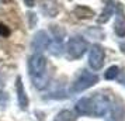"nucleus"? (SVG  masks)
<instances>
[{"mask_svg": "<svg viewBox=\"0 0 125 121\" xmlns=\"http://www.w3.org/2000/svg\"><path fill=\"white\" fill-rule=\"evenodd\" d=\"M97 82H98V76L96 73H91L87 69H83V70H80L77 77L72 83L70 90L73 93H82V92H84V90H87V89L93 87Z\"/></svg>", "mask_w": 125, "mask_h": 121, "instance_id": "f257e3e1", "label": "nucleus"}, {"mask_svg": "<svg viewBox=\"0 0 125 121\" xmlns=\"http://www.w3.org/2000/svg\"><path fill=\"white\" fill-rule=\"evenodd\" d=\"M66 54H68V58L70 61H76L84 55L87 49H89V44L84 38H82L79 35H74L70 40L68 41V45H66Z\"/></svg>", "mask_w": 125, "mask_h": 121, "instance_id": "f03ea898", "label": "nucleus"}, {"mask_svg": "<svg viewBox=\"0 0 125 121\" xmlns=\"http://www.w3.org/2000/svg\"><path fill=\"white\" fill-rule=\"evenodd\" d=\"M90 106H91V115H96V117H104L111 107L108 97L101 94V93H97L93 97H90Z\"/></svg>", "mask_w": 125, "mask_h": 121, "instance_id": "7ed1b4c3", "label": "nucleus"}, {"mask_svg": "<svg viewBox=\"0 0 125 121\" xmlns=\"http://www.w3.org/2000/svg\"><path fill=\"white\" fill-rule=\"evenodd\" d=\"M28 72L31 77H38L46 73V59L44 55L37 54L31 55L28 59Z\"/></svg>", "mask_w": 125, "mask_h": 121, "instance_id": "20e7f679", "label": "nucleus"}, {"mask_svg": "<svg viewBox=\"0 0 125 121\" xmlns=\"http://www.w3.org/2000/svg\"><path fill=\"white\" fill-rule=\"evenodd\" d=\"M104 59H105V51L101 45H93L89 52V65L93 70H100L104 65Z\"/></svg>", "mask_w": 125, "mask_h": 121, "instance_id": "39448f33", "label": "nucleus"}, {"mask_svg": "<svg viewBox=\"0 0 125 121\" xmlns=\"http://www.w3.org/2000/svg\"><path fill=\"white\" fill-rule=\"evenodd\" d=\"M49 44H51V38L49 35L46 34V31H37L34 35V38L31 41V48L34 49L37 54H40L42 51H46L49 48Z\"/></svg>", "mask_w": 125, "mask_h": 121, "instance_id": "423d86ee", "label": "nucleus"}, {"mask_svg": "<svg viewBox=\"0 0 125 121\" xmlns=\"http://www.w3.org/2000/svg\"><path fill=\"white\" fill-rule=\"evenodd\" d=\"M16 92H17V100H18L20 109L27 110V107H28V97H27V93H25V89H24L23 79L20 76H17V79H16Z\"/></svg>", "mask_w": 125, "mask_h": 121, "instance_id": "0eeeda50", "label": "nucleus"}, {"mask_svg": "<svg viewBox=\"0 0 125 121\" xmlns=\"http://www.w3.org/2000/svg\"><path fill=\"white\" fill-rule=\"evenodd\" d=\"M76 113L79 115H91V106L90 97H83L76 103Z\"/></svg>", "mask_w": 125, "mask_h": 121, "instance_id": "6e6552de", "label": "nucleus"}, {"mask_svg": "<svg viewBox=\"0 0 125 121\" xmlns=\"http://www.w3.org/2000/svg\"><path fill=\"white\" fill-rule=\"evenodd\" d=\"M42 11L49 17H55V14L58 13L56 3L53 0H44L42 1Z\"/></svg>", "mask_w": 125, "mask_h": 121, "instance_id": "1a4fd4ad", "label": "nucleus"}, {"mask_svg": "<svg viewBox=\"0 0 125 121\" xmlns=\"http://www.w3.org/2000/svg\"><path fill=\"white\" fill-rule=\"evenodd\" d=\"M76 113L72 110H62L59 111L53 121H76Z\"/></svg>", "mask_w": 125, "mask_h": 121, "instance_id": "9d476101", "label": "nucleus"}, {"mask_svg": "<svg viewBox=\"0 0 125 121\" xmlns=\"http://www.w3.org/2000/svg\"><path fill=\"white\" fill-rule=\"evenodd\" d=\"M49 51H51L52 55H55V56H61L63 54V49H65V46L62 44V40H53L51 41V44H49V48H48Z\"/></svg>", "mask_w": 125, "mask_h": 121, "instance_id": "9b49d317", "label": "nucleus"}, {"mask_svg": "<svg viewBox=\"0 0 125 121\" xmlns=\"http://www.w3.org/2000/svg\"><path fill=\"white\" fill-rule=\"evenodd\" d=\"M114 31H115V34L121 37V38H124L125 37V18H122L121 16L115 18V24H114Z\"/></svg>", "mask_w": 125, "mask_h": 121, "instance_id": "f8f14e48", "label": "nucleus"}, {"mask_svg": "<svg viewBox=\"0 0 125 121\" xmlns=\"http://www.w3.org/2000/svg\"><path fill=\"white\" fill-rule=\"evenodd\" d=\"M119 75V68L118 66H110L107 69V72L104 73V77L107 80H115V77Z\"/></svg>", "mask_w": 125, "mask_h": 121, "instance_id": "ddd939ff", "label": "nucleus"}, {"mask_svg": "<svg viewBox=\"0 0 125 121\" xmlns=\"http://www.w3.org/2000/svg\"><path fill=\"white\" fill-rule=\"evenodd\" d=\"M24 1H25V4L28 7H32L35 4V0H24Z\"/></svg>", "mask_w": 125, "mask_h": 121, "instance_id": "4468645a", "label": "nucleus"}, {"mask_svg": "<svg viewBox=\"0 0 125 121\" xmlns=\"http://www.w3.org/2000/svg\"><path fill=\"white\" fill-rule=\"evenodd\" d=\"M3 87H4V79H3V76L0 75V92H1Z\"/></svg>", "mask_w": 125, "mask_h": 121, "instance_id": "2eb2a0df", "label": "nucleus"}]
</instances>
